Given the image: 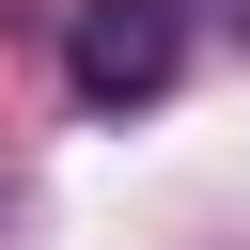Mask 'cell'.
<instances>
[{"label":"cell","instance_id":"1","mask_svg":"<svg viewBox=\"0 0 250 250\" xmlns=\"http://www.w3.org/2000/svg\"><path fill=\"white\" fill-rule=\"evenodd\" d=\"M62 78H78V109H156L188 78V0H78Z\"/></svg>","mask_w":250,"mask_h":250}]
</instances>
